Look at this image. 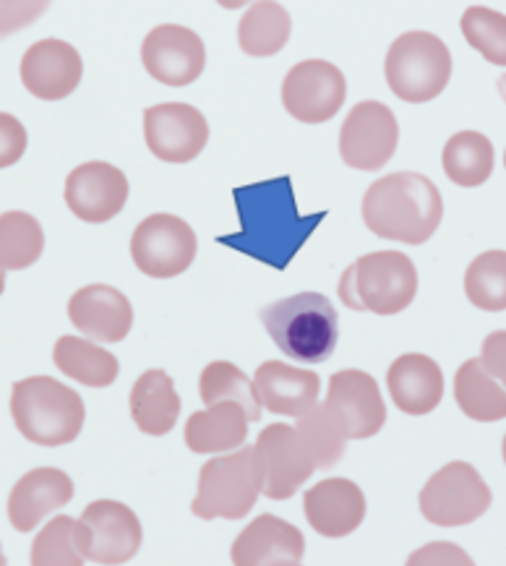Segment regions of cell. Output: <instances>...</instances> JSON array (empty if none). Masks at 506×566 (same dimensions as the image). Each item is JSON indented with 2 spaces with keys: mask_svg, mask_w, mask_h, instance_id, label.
Here are the masks:
<instances>
[{
  "mask_svg": "<svg viewBox=\"0 0 506 566\" xmlns=\"http://www.w3.org/2000/svg\"><path fill=\"white\" fill-rule=\"evenodd\" d=\"M128 178L110 163H84L66 178V205L78 220L103 224L123 212L128 201Z\"/></svg>",
  "mask_w": 506,
  "mask_h": 566,
  "instance_id": "obj_17",
  "label": "cell"
},
{
  "mask_svg": "<svg viewBox=\"0 0 506 566\" xmlns=\"http://www.w3.org/2000/svg\"><path fill=\"white\" fill-rule=\"evenodd\" d=\"M259 460L264 468L262 493L272 502H285L314 475V454L301 437L298 428L287 423H272L259 433Z\"/></svg>",
  "mask_w": 506,
  "mask_h": 566,
  "instance_id": "obj_13",
  "label": "cell"
},
{
  "mask_svg": "<svg viewBox=\"0 0 506 566\" xmlns=\"http://www.w3.org/2000/svg\"><path fill=\"white\" fill-rule=\"evenodd\" d=\"M301 437L306 439V444L314 454L316 470H329L345 457L347 449V433L345 428L339 426V420L331 416L327 405L316 402L314 408L298 416V426Z\"/></svg>",
  "mask_w": 506,
  "mask_h": 566,
  "instance_id": "obj_33",
  "label": "cell"
},
{
  "mask_svg": "<svg viewBox=\"0 0 506 566\" xmlns=\"http://www.w3.org/2000/svg\"><path fill=\"white\" fill-rule=\"evenodd\" d=\"M408 564H413V566H418V564H465V566H470L473 564V558H470L462 548L454 546V543L441 541V543H429L425 548H418L415 554L408 558Z\"/></svg>",
  "mask_w": 506,
  "mask_h": 566,
  "instance_id": "obj_40",
  "label": "cell"
},
{
  "mask_svg": "<svg viewBox=\"0 0 506 566\" xmlns=\"http://www.w3.org/2000/svg\"><path fill=\"white\" fill-rule=\"evenodd\" d=\"M32 564H84L82 551L76 546V520L55 517L50 520L45 530L38 535L32 546Z\"/></svg>",
  "mask_w": 506,
  "mask_h": 566,
  "instance_id": "obj_36",
  "label": "cell"
},
{
  "mask_svg": "<svg viewBox=\"0 0 506 566\" xmlns=\"http://www.w3.org/2000/svg\"><path fill=\"white\" fill-rule=\"evenodd\" d=\"M27 128L19 118L0 113V170L17 165L27 151Z\"/></svg>",
  "mask_w": 506,
  "mask_h": 566,
  "instance_id": "obj_38",
  "label": "cell"
},
{
  "mask_svg": "<svg viewBox=\"0 0 506 566\" xmlns=\"http://www.w3.org/2000/svg\"><path fill=\"white\" fill-rule=\"evenodd\" d=\"M293 19L277 0H256L238 24V45L251 57L277 55L287 45Z\"/></svg>",
  "mask_w": 506,
  "mask_h": 566,
  "instance_id": "obj_28",
  "label": "cell"
},
{
  "mask_svg": "<svg viewBox=\"0 0 506 566\" xmlns=\"http://www.w3.org/2000/svg\"><path fill=\"white\" fill-rule=\"evenodd\" d=\"M217 3H220L222 9H228V11H235V9H243V6L253 3V0H217Z\"/></svg>",
  "mask_w": 506,
  "mask_h": 566,
  "instance_id": "obj_41",
  "label": "cell"
},
{
  "mask_svg": "<svg viewBox=\"0 0 506 566\" xmlns=\"http://www.w3.org/2000/svg\"><path fill=\"white\" fill-rule=\"evenodd\" d=\"M308 525L324 538H345L356 533L366 517V496L347 478H327L303 496Z\"/></svg>",
  "mask_w": 506,
  "mask_h": 566,
  "instance_id": "obj_20",
  "label": "cell"
},
{
  "mask_svg": "<svg viewBox=\"0 0 506 566\" xmlns=\"http://www.w3.org/2000/svg\"><path fill=\"white\" fill-rule=\"evenodd\" d=\"M21 84L45 103L66 99L82 84L84 63L74 45L63 40H40L21 57Z\"/></svg>",
  "mask_w": 506,
  "mask_h": 566,
  "instance_id": "obj_18",
  "label": "cell"
},
{
  "mask_svg": "<svg viewBox=\"0 0 506 566\" xmlns=\"http://www.w3.org/2000/svg\"><path fill=\"white\" fill-rule=\"evenodd\" d=\"M504 168H506V151H504Z\"/></svg>",
  "mask_w": 506,
  "mask_h": 566,
  "instance_id": "obj_46",
  "label": "cell"
},
{
  "mask_svg": "<svg viewBox=\"0 0 506 566\" xmlns=\"http://www.w3.org/2000/svg\"><path fill=\"white\" fill-rule=\"evenodd\" d=\"M144 142L162 163H191L209 142L204 113L186 103L151 105L144 111Z\"/></svg>",
  "mask_w": 506,
  "mask_h": 566,
  "instance_id": "obj_14",
  "label": "cell"
},
{
  "mask_svg": "<svg viewBox=\"0 0 506 566\" xmlns=\"http://www.w3.org/2000/svg\"><path fill=\"white\" fill-rule=\"evenodd\" d=\"M264 329L287 358L308 363H327L339 339L337 308L321 293H298L282 297L259 311Z\"/></svg>",
  "mask_w": 506,
  "mask_h": 566,
  "instance_id": "obj_3",
  "label": "cell"
},
{
  "mask_svg": "<svg viewBox=\"0 0 506 566\" xmlns=\"http://www.w3.org/2000/svg\"><path fill=\"white\" fill-rule=\"evenodd\" d=\"M400 144V123L379 99L352 107L339 130V155L347 168L373 172L384 168Z\"/></svg>",
  "mask_w": 506,
  "mask_h": 566,
  "instance_id": "obj_11",
  "label": "cell"
},
{
  "mask_svg": "<svg viewBox=\"0 0 506 566\" xmlns=\"http://www.w3.org/2000/svg\"><path fill=\"white\" fill-rule=\"evenodd\" d=\"M498 92H502V97L506 99V76H502V78H498Z\"/></svg>",
  "mask_w": 506,
  "mask_h": 566,
  "instance_id": "obj_42",
  "label": "cell"
},
{
  "mask_svg": "<svg viewBox=\"0 0 506 566\" xmlns=\"http://www.w3.org/2000/svg\"><path fill=\"white\" fill-rule=\"evenodd\" d=\"M235 205L241 230L235 235H222L220 243L233 245L235 251L264 261L274 270H285L316 230V224L324 220V214H298L291 178L238 188Z\"/></svg>",
  "mask_w": 506,
  "mask_h": 566,
  "instance_id": "obj_1",
  "label": "cell"
},
{
  "mask_svg": "<svg viewBox=\"0 0 506 566\" xmlns=\"http://www.w3.org/2000/svg\"><path fill=\"white\" fill-rule=\"evenodd\" d=\"M11 418L19 433L32 444H71L84 428V402L66 384L50 376H29L13 384Z\"/></svg>",
  "mask_w": 506,
  "mask_h": 566,
  "instance_id": "obj_4",
  "label": "cell"
},
{
  "mask_svg": "<svg viewBox=\"0 0 506 566\" xmlns=\"http://www.w3.org/2000/svg\"><path fill=\"white\" fill-rule=\"evenodd\" d=\"M201 402L214 405V402H238L245 410L251 423L262 420V397H259L256 384L245 376L241 368L233 366L228 360H214L201 371L199 381Z\"/></svg>",
  "mask_w": 506,
  "mask_h": 566,
  "instance_id": "obj_31",
  "label": "cell"
},
{
  "mask_svg": "<svg viewBox=\"0 0 506 566\" xmlns=\"http://www.w3.org/2000/svg\"><path fill=\"white\" fill-rule=\"evenodd\" d=\"M264 485V468L256 447L214 457L199 473V493L191 512L201 520H243Z\"/></svg>",
  "mask_w": 506,
  "mask_h": 566,
  "instance_id": "obj_6",
  "label": "cell"
},
{
  "mask_svg": "<svg viewBox=\"0 0 506 566\" xmlns=\"http://www.w3.org/2000/svg\"><path fill=\"white\" fill-rule=\"evenodd\" d=\"M339 301L350 311L394 316L415 301L418 272L400 251L366 253L347 266L339 280Z\"/></svg>",
  "mask_w": 506,
  "mask_h": 566,
  "instance_id": "obj_5",
  "label": "cell"
},
{
  "mask_svg": "<svg viewBox=\"0 0 506 566\" xmlns=\"http://www.w3.org/2000/svg\"><path fill=\"white\" fill-rule=\"evenodd\" d=\"M249 416L238 402H214L186 420V447L193 454L230 452L249 439Z\"/></svg>",
  "mask_w": 506,
  "mask_h": 566,
  "instance_id": "obj_25",
  "label": "cell"
},
{
  "mask_svg": "<svg viewBox=\"0 0 506 566\" xmlns=\"http://www.w3.org/2000/svg\"><path fill=\"white\" fill-rule=\"evenodd\" d=\"M253 384H256L264 408H270L274 416L291 418H298L314 408L321 391V381L314 371L287 366L282 360L262 363L253 376Z\"/></svg>",
  "mask_w": 506,
  "mask_h": 566,
  "instance_id": "obj_24",
  "label": "cell"
},
{
  "mask_svg": "<svg viewBox=\"0 0 506 566\" xmlns=\"http://www.w3.org/2000/svg\"><path fill=\"white\" fill-rule=\"evenodd\" d=\"M141 63L155 82L186 86L204 74L207 48L193 29L160 24L141 42Z\"/></svg>",
  "mask_w": 506,
  "mask_h": 566,
  "instance_id": "obj_15",
  "label": "cell"
},
{
  "mask_svg": "<svg viewBox=\"0 0 506 566\" xmlns=\"http://www.w3.org/2000/svg\"><path fill=\"white\" fill-rule=\"evenodd\" d=\"M141 541L144 530L136 512L113 499L92 502L76 520V546L84 562L126 564L139 554Z\"/></svg>",
  "mask_w": 506,
  "mask_h": 566,
  "instance_id": "obj_9",
  "label": "cell"
},
{
  "mask_svg": "<svg viewBox=\"0 0 506 566\" xmlns=\"http://www.w3.org/2000/svg\"><path fill=\"white\" fill-rule=\"evenodd\" d=\"M55 366L78 384L92 389L110 387L118 379V358L82 337H61L53 350Z\"/></svg>",
  "mask_w": 506,
  "mask_h": 566,
  "instance_id": "obj_29",
  "label": "cell"
},
{
  "mask_svg": "<svg viewBox=\"0 0 506 566\" xmlns=\"http://www.w3.org/2000/svg\"><path fill=\"white\" fill-rule=\"evenodd\" d=\"M387 84L402 103L436 99L452 78V53L431 32H404L392 42L384 63Z\"/></svg>",
  "mask_w": 506,
  "mask_h": 566,
  "instance_id": "obj_7",
  "label": "cell"
},
{
  "mask_svg": "<svg viewBox=\"0 0 506 566\" xmlns=\"http://www.w3.org/2000/svg\"><path fill=\"white\" fill-rule=\"evenodd\" d=\"M50 3L53 0H0V40L32 27L50 9Z\"/></svg>",
  "mask_w": 506,
  "mask_h": 566,
  "instance_id": "obj_37",
  "label": "cell"
},
{
  "mask_svg": "<svg viewBox=\"0 0 506 566\" xmlns=\"http://www.w3.org/2000/svg\"><path fill=\"white\" fill-rule=\"evenodd\" d=\"M303 551H306V541H303L298 527L274 517V514H262V517L249 522L243 533L238 535L233 548H230V558L238 566H291L303 562Z\"/></svg>",
  "mask_w": 506,
  "mask_h": 566,
  "instance_id": "obj_21",
  "label": "cell"
},
{
  "mask_svg": "<svg viewBox=\"0 0 506 566\" xmlns=\"http://www.w3.org/2000/svg\"><path fill=\"white\" fill-rule=\"evenodd\" d=\"M481 363L498 384L506 387V329L491 332V335L483 339Z\"/></svg>",
  "mask_w": 506,
  "mask_h": 566,
  "instance_id": "obj_39",
  "label": "cell"
},
{
  "mask_svg": "<svg viewBox=\"0 0 506 566\" xmlns=\"http://www.w3.org/2000/svg\"><path fill=\"white\" fill-rule=\"evenodd\" d=\"M68 318L86 339L123 343L134 326L131 301L110 285H86L68 303Z\"/></svg>",
  "mask_w": 506,
  "mask_h": 566,
  "instance_id": "obj_19",
  "label": "cell"
},
{
  "mask_svg": "<svg viewBox=\"0 0 506 566\" xmlns=\"http://www.w3.org/2000/svg\"><path fill=\"white\" fill-rule=\"evenodd\" d=\"M0 564H6V556H3V551H0Z\"/></svg>",
  "mask_w": 506,
  "mask_h": 566,
  "instance_id": "obj_45",
  "label": "cell"
},
{
  "mask_svg": "<svg viewBox=\"0 0 506 566\" xmlns=\"http://www.w3.org/2000/svg\"><path fill=\"white\" fill-rule=\"evenodd\" d=\"M180 397L176 384L162 368H149L131 389V418L139 431L149 437H165L178 423Z\"/></svg>",
  "mask_w": 506,
  "mask_h": 566,
  "instance_id": "obj_26",
  "label": "cell"
},
{
  "mask_svg": "<svg viewBox=\"0 0 506 566\" xmlns=\"http://www.w3.org/2000/svg\"><path fill=\"white\" fill-rule=\"evenodd\" d=\"M45 251V232L38 217L27 212L0 214V264L3 270H27Z\"/></svg>",
  "mask_w": 506,
  "mask_h": 566,
  "instance_id": "obj_32",
  "label": "cell"
},
{
  "mask_svg": "<svg viewBox=\"0 0 506 566\" xmlns=\"http://www.w3.org/2000/svg\"><path fill=\"white\" fill-rule=\"evenodd\" d=\"M502 454H504V464H506V437H504V444H502Z\"/></svg>",
  "mask_w": 506,
  "mask_h": 566,
  "instance_id": "obj_44",
  "label": "cell"
},
{
  "mask_svg": "<svg viewBox=\"0 0 506 566\" xmlns=\"http://www.w3.org/2000/svg\"><path fill=\"white\" fill-rule=\"evenodd\" d=\"M347 97L345 74L335 63L310 61L295 63L282 82V105L295 120L319 126L339 113Z\"/></svg>",
  "mask_w": 506,
  "mask_h": 566,
  "instance_id": "obj_12",
  "label": "cell"
},
{
  "mask_svg": "<svg viewBox=\"0 0 506 566\" xmlns=\"http://www.w3.org/2000/svg\"><path fill=\"white\" fill-rule=\"evenodd\" d=\"M3 290H6V270L3 264H0V295H3Z\"/></svg>",
  "mask_w": 506,
  "mask_h": 566,
  "instance_id": "obj_43",
  "label": "cell"
},
{
  "mask_svg": "<svg viewBox=\"0 0 506 566\" xmlns=\"http://www.w3.org/2000/svg\"><path fill=\"white\" fill-rule=\"evenodd\" d=\"M454 399L467 418L496 423L506 418V387L486 371L481 358L465 360L454 376Z\"/></svg>",
  "mask_w": 506,
  "mask_h": 566,
  "instance_id": "obj_27",
  "label": "cell"
},
{
  "mask_svg": "<svg viewBox=\"0 0 506 566\" xmlns=\"http://www.w3.org/2000/svg\"><path fill=\"white\" fill-rule=\"evenodd\" d=\"M465 293L475 308L506 311V251H486L467 266Z\"/></svg>",
  "mask_w": 506,
  "mask_h": 566,
  "instance_id": "obj_34",
  "label": "cell"
},
{
  "mask_svg": "<svg viewBox=\"0 0 506 566\" xmlns=\"http://www.w3.org/2000/svg\"><path fill=\"white\" fill-rule=\"evenodd\" d=\"M462 34L467 45L494 65H506V17L486 6H470L462 13Z\"/></svg>",
  "mask_w": 506,
  "mask_h": 566,
  "instance_id": "obj_35",
  "label": "cell"
},
{
  "mask_svg": "<svg viewBox=\"0 0 506 566\" xmlns=\"http://www.w3.org/2000/svg\"><path fill=\"white\" fill-rule=\"evenodd\" d=\"M444 217V199L421 172H392L368 186L363 222L373 235L408 245L431 241Z\"/></svg>",
  "mask_w": 506,
  "mask_h": 566,
  "instance_id": "obj_2",
  "label": "cell"
},
{
  "mask_svg": "<svg viewBox=\"0 0 506 566\" xmlns=\"http://www.w3.org/2000/svg\"><path fill=\"white\" fill-rule=\"evenodd\" d=\"M389 395L408 416H429L444 397L441 366L423 353H404L389 366Z\"/></svg>",
  "mask_w": 506,
  "mask_h": 566,
  "instance_id": "obj_23",
  "label": "cell"
},
{
  "mask_svg": "<svg viewBox=\"0 0 506 566\" xmlns=\"http://www.w3.org/2000/svg\"><path fill=\"white\" fill-rule=\"evenodd\" d=\"M347 439H371L387 423V405L371 374L345 368L329 379L327 402Z\"/></svg>",
  "mask_w": 506,
  "mask_h": 566,
  "instance_id": "obj_16",
  "label": "cell"
},
{
  "mask_svg": "<svg viewBox=\"0 0 506 566\" xmlns=\"http://www.w3.org/2000/svg\"><path fill=\"white\" fill-rule=\"evenodd\" d=\"M421 514L436 527L470 525L488 512V483L467 462H450L431 475L421 491Z\"/></svg>",
  "mask_w": 506,
  "mask_h": 566,
  "instance_id": "obj_8",
  "label": "cell"
},
{
  "mask_svg": "<svg viewBox=\"0 0 506 566\" xmlns=\"http://www.w3.org/2000/svg\"><path fill=\"white\" fill-rule=\"evenodd\" d=\"M74 499V481L57 468H38L13 485L9 496V520L19 533H29L48 514Z\"/></svg>",
  "mask_w": 506,
  "mask_h": 566,
  "instance_id": "obj_22",
  "label": "cell"
},
{
  "mask_svg": "<svg viewBox=\"0 0 506 566\" xmlns=\"http://www.w3.org/2000/svg\"><path fill=\"white\" fill-rule=\"evenodd\" d=\"M444 172L454 186H483L494 172V144L478 130H460L444 147Z\"/></svg>",
  "mask_w": 506,
  "mask_h": 566,
  "instance_id": "obj_30",
  "label": "cell"
},
{
  "mask_svg": "<svg viewBox=\"0 0 506 566\" xmlns=\"http://www.w3.org/2000/svg\"><path fill=\"white\" fill-rule=\"evenodd\" d=\"M199 251L197 232L176 214H151L139 222L131 238L136 270L155 280H170L193 264Z\"/></svg>",
  "mask_w": 506,
  "mask_h": 566,
  "instance_id": "obj_10",
  "label": "cell"
}]
</instances>
